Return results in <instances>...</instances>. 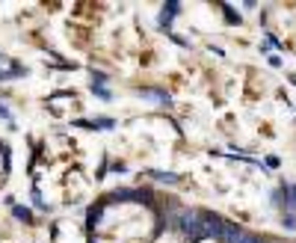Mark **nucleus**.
<instances>
[{
	"mask_svg": "<svg viewBox=\"0 0 296 243\" xmlns=\"http://www.w3.org/2000/svg\"><path fill=\"white\" fill-rule=\"evenodd\" d=\"M178 15H181V3H178V0H166V3L160 6V18H157L160 30H172V21Z\"/></svg>",
	"mask_w": 296,
	"mask_h": 243,
	"instance_id": "f257e3e1",
	"label": "nucleus"
},
{
	"mask_svg": "<svg viewBox=\"0 0 296 243\" xmlns=\"http://www.w3.org/2000/svg\"><path fill=\"white\" fill-rule=\"evenodd\" d=\"M137 95L148 98V101H157V104H163V107L172 104V95L166 89H157V86H137Z\"/></svg>",
	"mask_w": 296,
	"mask_h": 243,
	"instance_id": "f03ea898",
	"label": "nucleus"
},
{
	"mask_svg": "<svg viewBox=\"0 0 296 243\" xmlns=\"http://www.w3.org/2000/svg\"><path fill=\"white\" fill-rule=\"evenodd\" d=\"M240 234H243V228L237 226V223H228L225 220V226H222V237H219V240L222 243H237L240 240Z\"/></svg>",
	"mask_w": 296,
	"mask_h": 243,
	"instance_id": "7ed1b4c3",
	"label": "nucleus"
},
{
	"mask_svg": "<svg viewBox=\"0 0 296 243\" xmlns=\"http://www.w3.org/2000/svg\"><path fill=\"white\" fill-rule=\"evenodd\" d=\"M12 217L15 220H21V223H27V226H33V210L27 208V205H12Z\"/></svg>",
	"mask_w": 296,
	"mask_h": 243,
	"instance_id": "20e7f679",
	"label": "nucleus"
},
{
	"mask_svg": "<svg viewBox=\"0 0 296 243\" xmlns=\"http://www.w3.org/2000/svg\"><path fill=\"white\" fill-rule=\"evenodd\" d=\"M151 178H154V181H160V184H178V181H181V175L163 172V169H151Z\"/></svg>",
	"mask_w": 296,
	"mask_h": 243,
	"instance_id": "39448f33",
	"label": "nucleus"
},
{
	"mask_svg": "<svg viewBox=\"0 0 296 243\" xmlns=\"http://www.w3.org/2000/svg\"><path fill=\"white\" fill-rule=\"evenodd\" d=\"M101 223V205H95V208H89L86 210V228L92 231V228Z\"/></svg>",
	"mask_w": 296,
	"mask_h": 243,
	"instance_id": "423d86ee",
	"label": "nucleus"
},
{
	"mask_svg": "<svg viewBox=\"0 0 296 243\" xmlns=\"http://www.w3.org/2000/svg\"><path fill=\"white\" fill-rule=\"evenodd\" d=\"M89 89H92L95 98H101V101H113V92H110L107 86H92V83H89Z\"/></svg>",
	"mask_w": 296,
	"mask_h": 243,
	"instance_id": "0eeeda50",
	"label": "nucleus"
},
{
	"mask_svg": "<svg viewBox=\"0 0 296 243\" xmlns=\"http://www.w3.org/2000/svg\"><path fill=\"white\" fill-rule=\"evenodd\" d=\"M222 12H225V21L228 24H240L243 18H240V12H234V6H222Z\"/></svg>",
	"mask_w": 296,
	"mask_h": 243,
	"instance_id": "6e6552de",
	"label": "nucleus"
},
{
	"mask_svg": "<svg viewBox=\"0 0 296 243\" xmlns=\"http://www.w3.org/2000/svg\"><path fill=\"white\" fill-rule=\"evenodd\" d=\"M71 125H74V128H86V131H98V125H95V119H74Z\"/></svg>",
	"mask_w": 296,
	"mask_h": 243,
	"instance_id": "1a4fd4ad",
	"label": "nucleus"
},
{
	"mask_svg": "<svg viewBox=\"0 0 296 243\" xmlns=\"http://www.w3.org/2000/svg\"><path fill=\"white\" fill-rule=\"evenodd\" d=\"M107 80H110V77H107L104 71H95V69H92V86H104Z\"/></svg>",
	"mask_w": 296,
	"mask_h": 243,
	"instance_id": "9d476101",
	"label": "nucleus"
},
{
	"mask_svg": "<svg viewBox=\"0 0 296 243\" xmlns=\"http://www.w3.org/2000/svg\"><path fill=\"white\" fill-rule=\"evenodd\" d=\"M281 223H284L287 231H296V217H293V214H281Z\"/></svg>",
	"mask_w": 296,
	"mask_h": 243,
	"instance_id": "9b49d317",
	"label": "nucleus"
},
{
	"mask_svg": "<svg viewBox=\"0 0 296 243\" xmlns=\"http://www.w3.org/2000/svg\"><path fill=\"white\" fill-rule=\"evenodd\" d=\"M237 243H264L261 237H258V234H252V231H243V234H240V240Z\"/></svg>",
	"mask_w": 296,
	"mask_h": 243,
	"instance_id": "f8f14e48",
	"label": "nucleus"
},
{
	"mask_svg": "<svg viewBox=\"0 0 296 243\" xmlns=\"http://www.w3.org/2000/svg\"><path fill=\"white\" fill-rule=\"evenodd\" d=\"M95 125H98V128H104V131H110V128H116V119H107V116H101V119H95Z\"/></svg>",
	"mask_w": 296,
	"mask_h": 243,
	"instance_id": "ddd939ff",
	"label": "nucleus"
},
{
	"mask_svg": "<svg viewBox=\"0 0 296 243\" xmlns=\"http://www.w3.org/2000/svg\"><path fill=\"white\" fill-rule=\"evenodd\" d=\"M169 39H172L175 45H181V48H187V45H190V42H187L184 36H178V33H169Z\"/></svg>",
	"mask_w": 296,
	"mask_h": 243,
	"instance_id": "4468645a",
	"label": "nucleus"
},
{
	"mask_svg": "<svg viewBox=\"0 0 296 243\" xmlns=\"http://www.w3.org/2000/svg\"><path fill=\"white\" fill-rule=\"evenodd\" d=\"M0 119H6V122L12 119V113H9V107L6 104H0Z\"/></svg>",
	"mask_w": 296,
	"mask_h": 243,
	"instance_id": "2eb2a0df",
	"label": "nucleus"
},
{
	"mask_svg": "<svg viewBox=\"0 0 296 243\" xmlns=\"http://www.w3.org/2000/svg\"><path fill=\"white\" fill-rule=\"evenodd\" d=\"M279 163H281V160H279V157H276V155H270V157H267V166H273V169H276Z\"/></svg>",
	"mask_w": 296,
	"mask_h": 243,
	"instance_id": "dca6fc26",
	"label": "nucleus"
},
{
	"mask_svg": "<svg viewBox=\"0 0 296 243\" xmlns=\"http://www.w3.org/2000/svg\"><path fill=\"white\" fill-rule=\"evenodd\" d=\"M89 243H95V240H92V237H89Z\"/></svg>",
	"mask_w": 296,
	"mask_h": 243,
	"instance_id": "f3484780",
	"label": "nucleus"
}]
</instances>
